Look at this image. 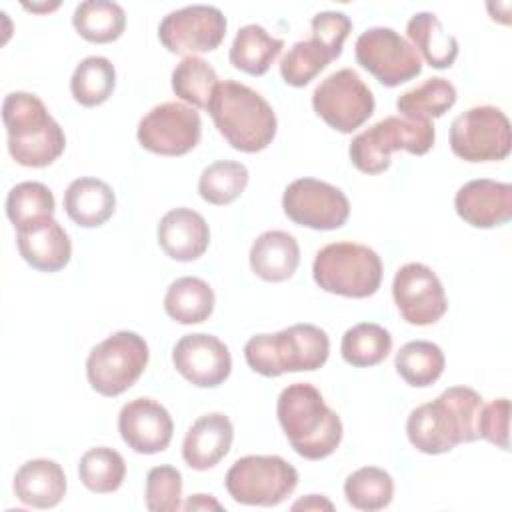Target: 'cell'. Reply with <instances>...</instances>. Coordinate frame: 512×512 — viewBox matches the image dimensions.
I'll list each match as a JSON object with an SVG mask.
<instances>
[{
    "instance_id": "obj_2",
    "label": "cell",
    "mask_w": 512,
    "mask_h": 512,
    "mask_svg": "<svg viewBox=\"0 0 512 512\" xmlns=\"http://www.w3.org/2000/svg\"><path fill=\"white\" fill-rule=\"evenodd\" d=\"M278 422L294 448L306 460H322L340 446V416L324 402L320 390L308 382L286 386L276 404Z\"/></svg>"
},
{
    "instance_id": "obj_12",
    "label": "cell",
    "mask_w": 512,
    "mask_h": 512,
    "mask_svg": "<svg viewBox=\"0 0 512 512\" xmlns=\"http://www.w3.org/2000/svg\"><path fill=\"white\" fill-rule=\"evenodd\" d=\"M354 48L356 62L382 86H400L422 72V60L416 48L392 28L374 26L364 30Z\"/></svg>"
},
{
    "instance_id": "obj_43",
    "label": "cell",
    "mask_w": 512,
    "mask_h": 512,
    "mask_svg": "<svg viewBox=\"0 0 512 512\" xmlns=\"http://www.w3.org/2000/svg\"><path fill=\"white\" fill-rule=\"evenodd\" d=\"M182 508L188 512H192V510H222V504L212 494H194L182 504Z\"/></svg>"
},
{
    "instance_id": "obj_9",
    "label": "cell",
    "mask_w": 512,
    "mask_h": 512,
    "mask_svg": "<svg viewBox=\"0 0 512 512\" xmlns=\"http://www.w3.org/2000/svg\"><path fill=\"white\" fill-rule=\"evenodd\" d=\"M224 486L238 504L276 506L298 486V470L282 456L250 454L228 468Z\"/></svg>"
},
{
    "instance_id": "obj_31",
    "label": "cell",
    "mask_w": 512,
    "mask_h": 512,
    "mask_svg": "<svg viewBox=\"0 0 512 512\" xmlns=\"http://www.w3.org/2000/svg\"><path fill=\"white\" fill-rule=\"evenodd\" d=\"M392 350L390 332L374 322H360L348 328L340 342L342 358L356 368L380 364Z\"/></svg>"
},
{
    "instance_id": "obj_15",
    "label": "cell",
    "mask_w": 512,
    "mask_h": 512,
    "mask_svg": "<svg viewBox=\"0 0 512 512\" xmlns=\"http://www.w3.org/2000/svg\"><path fill=\"white\" fill-rule=\"evenodd\" d=\"M282 208L294 224L312 230H336L346 224L350 214L346 194L316 178L290 182L282 196Z\"/></svg>"
},
{
    "instance_id": "obj_27",
    "label": "cell",
    "mask_w": 512,
    "mask_h": 512,
    "mask_svg": "<svg viewBox=\"0 0 512 512\" xmlns=\"http://www.w3.org/2000/svg\"><path fill=\"white\" fill-rule=\"evenodd\" d=\"M214 290L196 276L176 278L164 296L166 314L178 324L206 322L214 312Z\"/></svg>"
},
{
    "instance_id": "obj_1",
    "label": "cell",
    "mask_w": 512,
    "mask_h": 512,
    "mask_svg": "<svg viewBox=\"0 0 512 512\" xmlns=\"http://www.w3.org/2000/svg\"><path fill=\"white\" fill-rule=\"evenodd\" d=\"M484 402L468 386L446 388L436 400L414 408L406 420L410 444L424 454H444L462 442L478 440Z\"/></svg>"
},
{
    "instance_id": "obj_8",
    "label": "cell",
    "mask_w": 512,
    "mask_h": 512,
    "mask_svg": "<svg viewBox=\"0 0 512 512\" xmlns=\"http://www.w3.org/2000/svg\"><path fill=\"white\" fill-rule=\"evenodd\" d=\"M148 358V344L140 334L114 332L90 350L86 358L88 382L102 396H120L142 376Z\"/></svg>"
},
{
    "instance_id": "obj_41",
    "label": "cell",
    "mask_w": 512,
    "mask_h": 512,
    "mask_svg": "<svg viewBox=\"0 0 512 512\" xmlns=\"http://www.w3.org/2000/svg\"><path fill=\"white\" fill-rule=\"evenodd\" d=\"M310 26H312V38L320 40L334 54V58H338L342 54L344 40L352 30V20L344 12L328 10V12H318L312 18Z\"/></svg>"
},
{
    "instance_id": "obj_37",
    "label": "cell",
    "mask_w": 512,
    "mask_h": 512,
    "mask_svg": "<svg viewBox=\"0 0 512 512\" xmlns=\"http://www.w3.org/2000/svg\"><path fill=\"white\" fill-rule=\"evenodd\" d=\"M334 58V54L316 38L300 40L280 60V76L294 88L306 86L314 80Z\"/></svg>"
},
{
    "instance_id": "obj_7",
    "label": "cell",
    "mask_w": 512,
    "mask_h": 512,
    "mask_svg": "<svg viewBox=\"0 0 512 512\" xmlns=\"http://www.w3.org/2000/svg\"><path fill=\"white\" fill-rule=\"evenodd\" d=\"M312 276L330 294L368 298L380 288L382 260L364 244L332 242L316 252Z\"/></svg>"
},
{
    "instance_id": "obj_6",
    "label": "cell",
    "mask_w": 512,
    "mask_h": 512,
    "mask_svg": "<svg viewBox=\"0 0 512 512\" xmlns=\"http://www.w3.org/2000/svg\"><path fill=\"white\" fill-rule=\"evenodd\" d=\"M434 138L436 130L430 120L388 116L356 134L348 154L360 172L380 174L390 166V154L394 150L422 156L434 146Z\"/></svg>"
},
{
    "instance_id": "obj_19",
    "label": "cell",
    "mask_w": 512,
    "mask_h": 512,
    "mask_svg": "<svg viewBox=\"0 0 512 512\" xmlns=\"http://www.w3.org/2000/svg\"><path fill=\"white\" fill-rule=\"evenodd\" d=\"M456 214L474 228L502 226L512 218V186L490 178H476L458 188Z\"/></svg>"
},
{
    "instance_id": "obj_38",
    "label": "cell",
    "mask_w": 512,
    "mask_h": 512,
    "mask_svg": "<svg viewBox=\"0 0 512 512\" xmlns=\"http://www.w3.org/2000/svg\"><path fill=\"white\" fill-rule=\"evenodd\" d=\"M218 84L216 70L200 56H186L172 70L174 94L194 108H208L212 92Z\"/></svg>"
},
{
    "instance_id": "obj_36",
    "label": "cell",
    "mask_w": 512,
    "mask_h": 512,
    "mask_svg": "<svg viewBox=\"0 0 512 512\" xmlns=\"http://www.w3.org/2000/svg\"><path fill=\"white\" fill-rule=\"evenodd\" d=\"M248 186V168L236 160H216L208 164L198 178L202 200L214 206H224L240 198Z\"/></svg>"
},
{
    "instance_id": "obj_11",
    "label": "cell",
    "mask_w": 512,
    "mask_h": 512,
    "mask_svg": "<svg viewBox=\"0 0 512 512\" xmlns=\"http://www.w3.org/2000/svg\"><path fill=\"white\" fill-rule=\"evenodd\" d=\"M374 106L372 90L350 68L326 76L312 94L314 112L342 134L360 128L374 114Z\"/></svg>"
},
{
    "instance_id": "obj_32",
    "label": "cell",
    "mask_w": 512,
    "mask_h": 512,
    "mask_svg": "<svg viewBox=\"0 0 512 512\" xmlns=\"http://www.w3.org/2000/svg\"><path fill=\"white\" fill-rule=\"evenodd\" d=\"M116 86L114 64L104 56L84 58L70 78V92L82 106H100L106 102Z\"/></svg>"
},
{
    "instance_id": "obj_40",
    "label": "cell",
    "mask_w": 512,
    "mask_h": 512,
    "mask_svg": "<svg viewBox=\"0 0 512 512\" xmlns=\"http://www.w3.org/2000/svg\"><path fill=\"white\" fill-rule=\"evenodd\" d=\"M146 508L150 512H176L182 508V474L170 464L150 468L146 476Z\"/></svg>"
},
{
    "instance_id": "obj_22",
    "label": "cell",
    "mask_w": 512,
    "mask_h": 512,
    "mask_svg": "<svg viewBox=\"0 0 512 512\" xmlns=\"http://www.w3.org/2000/svg\"><path fill=\"white\" fill-rule=\"evenodd\" d=\"M234 426L222 412L200 416L186 432L182 442V458L194 470L214 468L230 450Z\"/></svg>"
},
{
    "instance_id": "obj_24",
    "label": "cell",
    "mask_w": 512,
    "mask_h": 512,
    "mask_svg": "<svg viewBox=\"0 0 512 512\" xmlns=\"http://www.w3.org/2000/svg\"><path fill=\"white\" fill-rule=\"evenodd\" d=\"M300 264V246L284 230L262 232L250 248V268L266 282H284L292 278Z\"/></svg>"
},
{
    "instance_id": "obj_30",
    "label": "cell",
    "mask_w": 512,
    "mask_h": 512,
    "mask_svg": "<svg viewBox=\"0 0 512 512\" xmlns=\"http://www.w3.org/2000/svg\"><path fill=\"white\" fill-rule=\"evenodd\" d=\"M444 364H446V358L442 348L428 340L406 342L398 350L394 360V366L400 378L414 388L432 386L442 376Z\"/></svg>"
},
{
    "instance_id": "obj_13",
    "label": "cell",
    "mask_w": 512,
    "mask_h": 512,
    "mask_svg": "<svg viewBox=\"0 0 512 512\" xmlns=\"http://www.w3.org/2000/svg\"><path fill=\"white\" fill-rule=\"evenodd\" d=\"M138 142L160 156H184L202 136L200 114L184 102H164L146 112L138 124Z\"/></svg>"
},
{
    "instance_id": "obj_3",
    "label": "cell",
    "mask_w": 512,
    "mask_h": 512,
    "mask_svg": "<svg viewBox=\"0 0 512 512\" xmlns=\"http://www.w3.org/2000/svg\"><path fill=\"white\" fill-rule=\"evenodd\" d=\"M206 110L234 150L254 154L268 148L276 136L278 120L272 106L242 82H218Z\"/></svg>"
},
{
    "instance_id": "obj_23",
    "label": "cell",
    "mask_w": 512,
    "mask_h": 512,
    "mask_svg": "<svg viewBox=\"0 0 512 512\" xmlns=\"http://www.w3.org/2000/svg\"><path fill=\"white\" fill-rule=\"evenodd\" d=\"M12 486L22 504L32 508H54L66 494V474L58 462L34 458L16 470Z\"/></svg>"
},
{
    "instance_id": "obj_34",
    "label": "cell",
    "mask_w": 512,
    "mask_h": 512,
    "mask_svg": "<svg viewBox=\"0 0 512 512\" xmlns=\"http://www.w3.org/2000/svg\"><path fill=\"white\" fill-rule=\"evenodd\" d=\"M344 496L352 508L376 512L392 502L394 480L384 468L364 466L346 478Z\"/></svg>"
},
{
    "instance_id": "obj_20",
    "label": "cell",
    "mask_w": 512,
    "mask_h": 512,
    "mask_svg": "<svg viewBox=\"0 0 512 512\" xmlns=\"http://www.w3.org/2000/svg\"><path fill=\"white\" fill-rule=\"evenodd\" d=\"M16 244L24 262L40 272H58L72 256L68 234L52 216L18 226Z\"/></svg>"
},
{
    "instance_id": "obj_35",
    "label": "cell",
    "mask_w": 512,
    "mask_h": 512,
    "mask_svg": "<svg viewBox=\"0 0 512 512\" xmlns=\"http://www.w3.org/2000/svg\"><path fill=\"white\" fill-rule=\"evenodd\" d=\"M80 482L96 494L116 492L126 478V462L120 452L108 446H96L82 454L78 462Z\"/></svg>"
},
{
    "instance_id": "obj_14",
    "label": "cell",
    "mask_w": 512,
    "mask_h": 512,
    "mask_svg": "<svg viewBox=\"0 0 512 512\" xmlns=\"http://www.w3.org/2000/svg\"><path fill=\"white\" fill-rule=\"evenodd\" d=\"M226 16L216 6L192 4L166 14L158 26L162 46L180 56L216 50L226 36Z\"/></svg>"
},
{
    "instance_id": "obj_25",
    "label": "cell",
    "mask_w": 512,
    "mask_h": 512,
    "mask_svg": "<svg viewBox=\"0 0 512 512\" xmlns=\"http://www.w3.org/2000/svg\"><path fill=\"white\" fill-rule=\"evenodd\" d=\"M64 210L82 228L102 226L116 210L114 190L100 178H76L64 192Z\"/></svg>"
},
{
    "instance_id": "obj_18",
    "label": "cell",
    "mask_w": 512,
    "mask_h": 512,
    "mask_svg": "<svg viewBox=\"0 0 512 512\" xmlns=\"http://www.w3.org/2000/svg\"><path fill=\"white\" fill-rule=\"evenodd\" d=\"M122 440L138 454H156L168 448L174 422L170 412L152 398H134L118 414Z\"/></svg>"
},
{
    "instance_id": "obj_10",
    "label": "cell",
    "mask_w": 512,
    "mask_h": 512,
    "mask_svg": "<svg viewBox=\"0 0 512 512\" xmlns=\"http://www.w3.org/2000/svg\"><path fill=\"white\" fill-rule=\"evenodd\" d=\"M450 148L466 162H498L512 150V132L506 114L490 104L474 106L450 124Z\"/></svg>"
},
{
    "instance_id": "obj_39",
    "label": "cell",
    "mask_w": 512,
    "mask_h": 512,
    "mask_svg": "<svg viewBox=\"0 0 512 512\" xmlns=\"http://www.w3.org/2000/svg\"><path fill=\"white\" fill-rule=\"evenodd\" d=\"M54 194L42 182H20L6 196V216L14 228L44 216H54Z\"/></svg>"
},
{
    "instance_id": "obj_44",
    "label": "cell",
    "mask_w": 512,
    "mask_h": 512,
    "mask_svg": "<svg viewBox=\"0 0 512 512\" xmlns=\"http://www.w3.org/2000/svg\"><path fill=\"white\" fill-rule=\"evenodd\" d=\"M292 508H294V510H300V508H304V510H322V508H324V510H332L334 506H332L330 500H326V498H322V496H318V494H310V496H306V498L294 502Z\"/></svg>"
},
{
    "instance_id": "obj_26",
    "label": "cell",
    "mask_w": 512,
    "mask_h": 512,
    "mask_svg": "<svg viewBox=\"0 0 512 512\" xmlns=\"http://www.w3.org/2000/svg\"><path fill=\"white\" fill-rule=\"evenodd\" d=\"M406 34L416 52H420L432 68L444 70L454 64L458 56V40L442 28L436 14L416 12L406 24Z\"/></svg>"
},
{
    "instance_id": "obj_4",
    "label": "cell",
    "mask_w": 512,
    "mask_h": 512,
    "mask_svg": "<svg viewBox=\"0 0 512 512\" xmlns=\"http://www.w3.org/2000/svg\"><path fill=\"white\" fill-rule=\"evenodd\" d=\"M2 120L8 134V152L20 166L44 168L62 156L66 148L64 130L36 94H6Z\"/></svg>"
},
{
    "instance_id": "obj_33",
    "label": "cell",
    "mask_w": 512,
    "mask_h": 512,
    "mask_svg": "<svg viewBox=\"0 0 512 512\" xmlns=\"http://www.w3.org/2000/svg\"><path fill=\"white\" fill-rule=\"evenodd\" d=\"M456 102V88L446 78H428L398 96L396 108L404 118H438Z\"/></svg>"
},
{
    "instance_id": "obj_5",
    "label": "cell",
    "mask_w": 512,
    "mask_h": 512,
    "mask_svg": "<svg viewBox=\"0 0 512 512\" xmlns=\"http://www.w3.org/2000/svg\"><path fill=\"white\" fill-rule=\"evenodd\" d=\"M328 354V334L314 324H294L276 334H256L244 346L246 364L266 378L318 370L326 364Z\"/></svg>"
},
{
    "instance_id": "obj_42",
    "label": "cell",
    "mask_w": 512,
    "mask_h": 512,
    "mask_svg": "<svg viewBox=\"0 0 512 512\" xmlns=\"http://www.w3.org/2000/svg\"><path fill=\"white\" fill-rule=\"evenodd\" d=\"M508 416H510V400L498 398L490 404L482 406L478 418V438L488 440L496 448L508 450Z\"/></svg>"
},
{
    "instance_id": "obj_17",
    "label": "cell",
    "mask_w": 512,
    "mask_h": 512,
    "mask_svg": "<svg viewBox=\"0 0 512 512\" xmlns=\"http://www.w3.org/2000/svg\"><path fill=\"white\" fill-rule=\"evenodd\" d=\"M174 368L198 388H216L232 372L228 346L206 332L186 334L172 348Z\"/></svg>"
},
{
    "instance_id": "obj_16",
    "label": "cell",
    "mask_w": 512,
    "mask_h": 512,
    "mask_svg": "<svg viewBox=\"0 0 512 512\" xmlns=\"http://www.w3.org/2000/svg\"><path fill=\"white\" fill-rule=\"evenodd\" d=\"M392 296L400 316L414 326L434 324L448 310L440 278L420 262H408L398 268L392 282Z\"/></svg>"
},
{
    "instance_id": "obj_28",
    "label": "cell",
    "mask_w": 512,
    "mask_h": 512,
    "mask_svg": "<svg viewBox=\"0 0 512 512\" xmlns=\"http://www.w3.org/2000/svg\"><path fill=\"white\" fill-rule=\"evenodd\" d=\"M284 48V40L270 36L260 24H246L230 46V64L250 76H262Z\"/></svg>"
},
{
    "instance_id": "obj_29",
    "label": "cell",
    "mask_w": 512,
    "mask_h": 512,
    "mask_svg": "<svg viewBox=\"0 0 512 512\" xmlns=\"http://www.w3.org/2000/svg\"><path fill=\"white\" fill-rule=\"evenodd\" d=\"M76 32L94 44H108L122 36L126 28L124 8L110 0L80 2L72 14Z\"/></svg>"
},
{
    "instance_id": "obj_21",
    "label": "cell",
    "mask_w": 512,
    "mask_h": 512,
    "mask_svg": "<svg viewBox=\"0 0 512 512\" xmlns=\"http://www.w3.org/2000/svg\"><path fill=\"white\" fill-rule=\"evenodd\" d=\"M158 244L178 262L198 260L210 244V228L204 216L192 208H172L158 222Z\"/></svg>"
}]
</instances>
